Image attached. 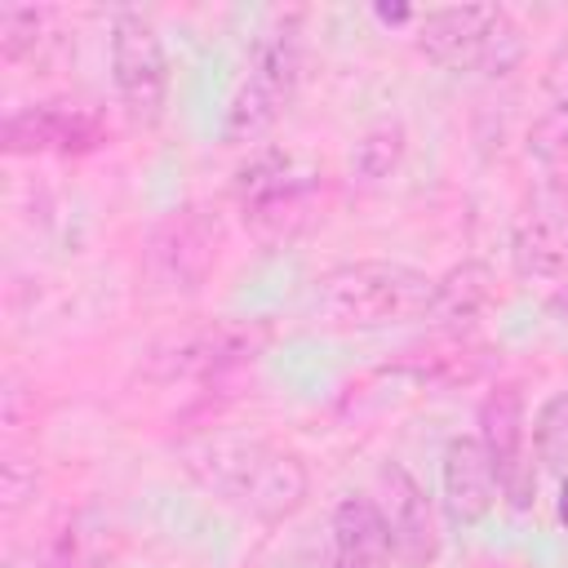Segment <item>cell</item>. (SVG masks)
<instances>
[{
  "label": "cell",
  "mask_w": 568,
  "mask_h": 568,
  "mask_svg": "<svg viewBox=\"0 0 568 568\" xmlns=\"http://www.w3.org/2000/svg\"><path fill=\"white\" fill-rule=\"evenodd\" d=\"M182 462L213 497L257 519H284L306 501V466L253 435H200L182 444Z\"/></svg>",
  "instance_id": "obj_1"
},
{
  "label": "cell",
  "mask_w": 568,
  "mask_h": 568,
  "mask_svg": "<svg viewBox=\"0 0 568 568\" xmlns=\"http://www.w3.org/2000/svg\"><path fill=\"white\" fill-rule=\"evenodd\" d=\"M435 280L404 262H342L306 293V315L328 328H386L422 320Z\"/></svg>",
  "instance_id": "obj_2"
},
{
  "label": "cell",
  "mask_w": 568,
  "mask_h": 568,
  "mask_svg": "<svg viewBox=\"0 0 568 568\" xmlns=\"http://www.w3.org/2000/svg\"><path fill=\"white\" fill-rule=\"evenodd\" d=\"M417 49L444 71L501 80L524 58V31L501 4H448L417 18Z\"/></svg>",
  "instance_id": "obj_3"
},
{
  "label": "cell",
  "mask_w": 568,
  "mask_h": 568,
  "mask_svg": "<svg viewBox=\"0 0 568 568\" xmlns=\"http://www.w3.org/2000/svg\"><path fill=\"white\" fill-rule=\"evenodd\" d=\"M297 75H302V36L293 22H284L253 44L248 75L235 84L226 115H222V142H231V146L257 142L288 106Z\"/></svg>",
  "instance_id": "obj_4"
},
{
  "label": "cell",
  "mask_w": 568,
  "mask_h": 568,
  "mask_svg": "<svg viewBox=\"0 0 568 568\" xmlns=\"http://www.w3.org/2000/svg\"><path fill=\"white\" fill-rule=\"evenodd\" d=\"M111 80L120 93V106L133 124L151 129L164 120L169 106V53L155 31V22L138 9L115 13L111 22Z\"/></svg>",
  "instance_id": "obj_5"
},
{
  "label": "cell",
  "mask_w": 568,
  "mask_h": 568,
  "mask_svg": "<svg viewBox=\"0 0 568 568\" xmlns=\"http://www.w3.org/2000/svg\"><path fill=\"white\" fill-rule=\"evenodd\" d=\"M266 342L262 324H244V320H209V324H191L182 333H169L164 342L151 346L146 355V377L151 382H200V377H217L226 368L248 364Z\"/></svg>",
  "instance_id": "obj_6"
},
{
  "label": "cell",
  "mask_w": 568,
  "mask_h": 568,
  "mask_svg": "<svg viewBox=\"0 0 568 568\" xmlns=\"http://www.w3.org/2000/svg\"><path fill=\"white\" fill-rule=\"evenodd\" d=\"M510 266L519 280L568 275V186L559 178L537 182L510 217Z\"/></svg>",
  "instance_id": "obj_7"
},
{
  "label": "cell",
  "mask_w": 568,
  "mask_h": 568,
  "mask_svg": "<svg viewBox=\"0 0 568 568\" xmlns=\"http://www.w3.org/2000/svg\"><path fill=\"white\" fill-rule=\"evenodd\" d=\"M217 244H222L217 209H209V204H182V209H173L155 226L151 248H146V271H151L155 284H164L173 293H191L213 271Z\"/></svg>",
  "instance_id": "obj_8"
},
{
  "label": "cell",
  "mask_w": 568,
  "mask_h": 568,
  "mask_svg": "<svg viewBox=\"0 0 568 568\" xmlns=\"http://www.w3.org/2000/svg\"><path fill=\"white\" fill-rule=\"evenodd\" d=\"M479 444L497 470V488L515 510L532 506L537 475L528 462V422H524V395L519 386H497L479 404Z\"/></svg>",
  "instance_id": "obj_9"
},
{
  "label": "cell",
  "mask_w": 568,
  "mask_h": 568,
  "mask_svg": "<svg viewBox=\"0 0 568 568\" xmlns=\"http://www.w3.org/2000/svg\"><path fill=\"white\" fill-rule=\"evenodd\" d=\"M315 186H320V164L297 155V151H288V146L253 151L235 169V182H231L244 217H253V222L280 217L284 209H302Z\"/></svg>",
  "instance_id": "obj_10"
},
{
  "label": "cell",
  "mask_w": 568,
  "mask_h": 568,
  "mask_svg": "<svg viewBox=\"0 0 568 568\" xmlns=\"http://www.w3.org/2000/svg\"><path fill=\"white\" fill-rule=\"evenodd\" d=\"M373 501H377V515L386 524L395 559L408 568H426L439 550V532H435V510H430V497L422 493V484L399 462H390L377 470Z\"/></svg>",
  "instance_id": "obj_11"
},
{
  "label": "cell",
  "mask_w": 568,
  "mask_h": 568,
  "mask_svg": "<svg viewBox=\"0 0 568 568\" xmlns=\"http://www.w3.org/2000/svg\"><path fill=\"white\" fill-rule=\"evenodd\" d=\"M4 151L36 155V151H89L102 142L98 111L80 102H31L4 120Z\"/></svg>",
  "instance_id": "obj_12"
},
{
  "label": "cell",
  "mask_w": 568,
  "mask_h": 568,
  "mask_svg": "<svg viewBox=\"0 0 568 568\" xmlns=\"http://www.w3.org/2000/svg\"><path fill=\"white\" fill-rule=\"evenodd\" d=\"M439 493H444V510L457 528H475L493 501H497V470L479 444V435H457L444 448L439 462Z\"/></svg>",
  "instance_id": "obj_13"
},
{
  "label": "cell",
  "mask_w": 568,
  "mask_h": 568,
  "mask_svg": "<svg viewBox=\"0 0 568 568\" xmlns=\"http://www.w3.org/2000/svg\"><path fill=\"white\" fill-rule=\"evenodd\" d=\"M328 532H333L328 568H386V559L395 555L386 524L377 515V501L364 493H351L337 501Z\"/></svg>",
  "instance_id": "obj_14"
},
{
  "label": "cell",
  "mask_w": 568,
  "mask_h": 568,
  "mask_svg": "<svg viewBox=\"0 0 568 568\" xmlns=\"http://www.w3.org/2000/svg\"><path fill=\"white\" fill-rule=\"evenodd\" d=\"M493 288H497V280L484 262H462L435 280V293H430V306L422 320L439 324V328H462V324L479 320V311L493 302Z\"/></svg>",
  "instance_id": "obj_15"
},
{
  "label": "cell",
  "mask_w": 568,
  "mask_h": 568,
  "mask_svg": "<svg viewBox=\"0 0 568 568\" xmlns=\"http://www.w3.org/2000/svg\"><path fill=\"white\" fill-rule=\"evenodd\" d=\"M115 550V524L98 510L75 515L49 546L44 568H102Z\"/></svg>",
  "instance_id": "obj_16"
},
{
  "label": "cell",
  "mask_w": 568,
  "mask_h": 568,
  "mask_svg": "<svg viewBox=\"0 0 568 568\" xmlns=\"http://www.w3.org/2000/svg\"><path fill=\"white\" fill-rule=\"evenodd\" d=\"M532 453L559 479L568 475V390H555L541 399V408L532 417Z\"/></svg>",
  "instance_id": "obj_17"
},
{
  "label": "cell",
  "mask_w": 568,
  "mask_h": 568,
  "mask_svg": "<svg viewBox=\"0 0 568 568\" xmlns=\"http://www.w3.org/2000/svg\"><path fill=\"white\" fill-rule=\"evenodd\" d=\"M399 160H404V129H399V124H377V129H368V133L355 142V151H351V173H355L359 182H382V178L395 173Z\"/></svg>",
  "instance_id": "obj_18"
},
{
  "label": "cell",
  "mask_w": 568,
  "mask_h": 568,
  "mask_svg": "<svg viewBox=\"0 0 568 568\" xmlns=\"http://www.w3.org/2000/svg\"><path fill=\"white\" fill-rule=\"evenodd\" d=\"M44 9H27V4H4L0 9V58L4 62H22L44 36Z\"/></svg>",
  "instance_id": "obj_19"
},
{
  "label": "cell",
  "mask_w": 568,
  "mask_h": 568,
  "mask_svg": "<svg viewBox=\"0 0 568 568\" xmlns=\"http://www.w3.org/2000/svg\"><path fill=\"white\" fill-rule=\"evenodd\" d=\"M528 155H537V160L550 164V169H568V115H564V111H550L546 120L532 124V133H528Z\"/></svg>",
  "instance_id": "obj_20"
},
{
  "label": "cell",
  "mask_w": 568,
  "mask_h": 568,
  "mask_svg": "<svg viewBox=\"0 0 568 568\" xmlns=\"http://www.w3.org/2000/svg\"><path fill=\"white\" fill-rule=\"evenodd\" d=\"M541 84H546V98H550V106L555 111H564L568 115V40L550 53V62H546V75H541Z\"/></svg>",
  "instance_id": "obj_21"
},
{
  "label": "cell",
  "mask_w": 568,
  "mask_h": 568,
  "mask_svg": "<svg viewBox=\"0 0 568 568\" xmlns=\"http://www.w3.org/2000/svg\"><path fill=\"white\" fill-rule=\"evenodd\" d=\"M377 18H382V22H404V18H413V13H408L404 4H395V9H386V4H382V9H377Z\"/></svg>",
  "instance_id": "obj_22"
},
{
  "label": "cell",
  "mask_w": 568,
  "mask_h": 568,
  "mask_svg": "<svg viewBox=\"0 0 568 568\" xmlns=\"http://www.w3.org/2000/svg\"><path fill=\"white\" fill-rule=\"evenodd\" d=\"M559 524L568 528V475L559 479Z\"/></svg>",
  "instance_id": "obj_23"
}]
</instances>
